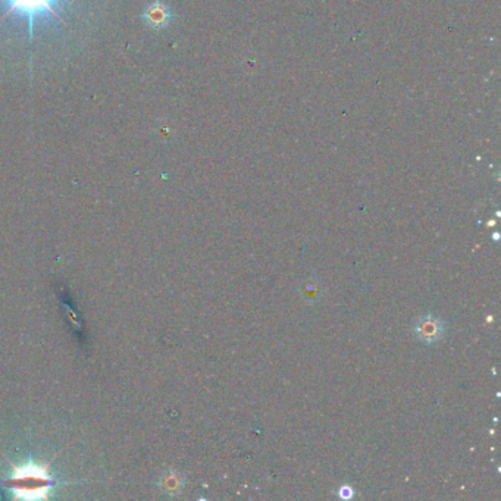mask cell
<instances>
[{"instance_id":"1","label":"cell","mask_w":501,"mask_h":501,"mask_svg":"<svg viewBox=\"0 0 501 501\" xmlns=\"http://www.w3.org/2000/svg\"><path fill=\"white\" fill-rule=\"evenodd\" d=\"M2 2L8 3L9 8L6 9L3 15L0 17V22H3L9 15H12V13H20V15L26 18V22H29L30 40H33L34 37L36 21L42 17L55 18L59 22L65 24L62 15L58 13L55 8L56 3H61L59 0H2Z\"/></svg>"},{"instance_id":"2","label":"cell","mask_w":501,"mask_h":501,"mask_svg":"<svg viewBox=\"0 0 501 501\" xmlns=\"http://www.w3.org/2000/svg\"><path fill=\"white\" fill-rule=\"evenodd\" d=\"M50 485L52 479L46 469L36 465H26L15 469L10 490L24 498H40L46 495Z\"/></svg>"},{"instance_id":"3","label":"cell","mask_w":501,"mask_h":501,"mask_svg":"<svg viewBox=\"0 0 501 501\" xmlns=\"http://www.w3.org/2000/svg\"><path fill=\"white\" fill-rule=\"evenodd\" d=\"M416 334L425 343H437L444 335V325L436 316H424L416 325Z\"/></svg>"},{"instance_id":"4","label":"cell","mask_w":501,"mask_h":501,"mask_svg":"<svg viewBox=\"0 0 501 501\" xmlns=\"http://www.w3.org/2000/svg\"><path fill=\"white\" fill-rule=\"evenodd\" d=\"M144 18L147 24H151L152 26H164L168 24L171 13L167 9V6L156 2L147 8V10L144 12Z\"/></svg>"},{"instance_id":"5","label":"cell","mask_w":501,"mask_h":501,"mask_svg":"<svg viewBox=\"0 0 501 501\" xmlns=\"http://www.w3.org/2000/svg\"><path fill=\"white\" fill-rule=\"evenodd\" d=\"M165 490L169 493H178L181 488V478L177 475H171L165 478Z\"/></svg>"},{"instance_id":"6","label":"cell","mask_w":501,"mask_h":501,"mask_svg":"<svg viewBox=\"0 0 501 501\" xmlns=\"http://www.w3.org/2000/svg\"><path fill=\"white\" fill-rule=\"evenodd\" d=\"M353 488H351V486H348V485H344V486H341V488H340V497L343 498V500H350V498H353Z\"/></svg>"}]
</instances>
